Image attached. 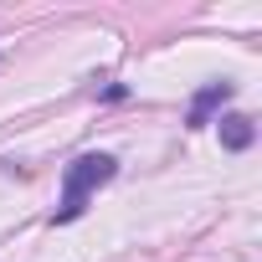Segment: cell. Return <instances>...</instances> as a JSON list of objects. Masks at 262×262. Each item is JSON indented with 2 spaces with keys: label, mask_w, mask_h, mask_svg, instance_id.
<instances>
[{
  "label": "cell",
  "mask_w": 262,
  "mask_h": 262,
  "mask_svg": "<svg viewBox=\"0 0 262 262\" xmlns=\"http://www.w3.org/2000/svg\"><path fill=\"white\" fill-rule=\"evenodd\" d=\"M113 175H118V160H113V155H103V149H93V155H77V160L62 170V195H57V206H52V226H67V221H77V216L88 211L93 190H98V185H108Z\"/></svg>",
  "instance_id": "6da1fadb"
},
{
  "label": "cell",
  "mask_w": 262,
  "mask_h": 262,
  "mask_svg": "<svg viewBox=\"0 0 262 262\" xmlns=\"http://www.w3.org/2000/svg\"><path fill=\"white\" fill-rule=\"evenodd\" d=\"M231 98H236V82H206V88H195V98H190V108H185V123H190V128H206L211 113H216L221 103H231Z\"/></svg>",
  "instance_id": "7a4b0ae2"
},
{
  "label": "cell",
  "mask_w": 262,
  "mask_h": 262,
  "mask_svg": "<svg viewBox=\"0 0 262 262\" xmlns=\"http://www.w3.org/2000/svg\"><path fill=\"white\" fill-rule=\"evenodd\" d=\"M252 144H257V123H252L247 113H226V118H221V149L242 155V149H252Z\"/></svg>",
  "instance_id": "3957f363"
}]
</instances>
